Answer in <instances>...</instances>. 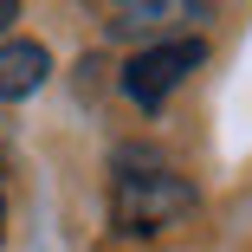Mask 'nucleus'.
I'll return each mask as SVG.
<instances>
[{
	"mask_svg": "<svg viewBox=\"0 0 252 252\" xmlns=\"http://www.w3.org/2000/svg\"><path fill=\"white\" fill-rule=\"evenodd\" d=\"M194 214H200V194H194V181L175 175V168L117 175V188H110V220H117V233H129V239H156V233H168V226H181V220H194Z\"/></svg>",
	"mask_w": 252,
	"mask_h": 252,
	"instance_id": "nucleus-1",
	"label": "nucleus"
},
{
	"mask_svg": "<svg viewBox=\"0 0 252 252\" xmlns=\"http://www.w3.org/2000/svg\"><path fill=\"white\" fill-rule=\"evenodd\" d=\"M207 45L200 39H162V45H142V52L123 65V97H136L142 110H162L168 97L200 71Z\"/></svg>",
	"mask_w": 252,
	"mask_h": 252,
	"instance_id": "nucleus-2",
	"label": "nucleus"
},
{
	"mask_svg": "<svg viewBox=\"0 0 252 252\" xmlns=\"http://www.w3.org/2000/svg\"><path fill=\"white\" fill-rule=\"evenodd\" d=\"M52 78V52L39 39H7L0 45V104H20Z\"/></svg>",
	"mask_w": 252,
	"mask_h": 252,
	"instance_id": "nucleus-3",
	"label": "nucleus"
},
{
	"mask_svg": "<svg viewBox=\"0 0 252 252\" xmlns=\"http://www.w3.org/2000/svg\"><path fill=\"white\" fill-rule=\"evenodd\" d=\"M181 20H207V7H188V0H123L110 7V32L117 39H136V32H168Z\"/></svg>",
	"mask_w": 252,
	"mask_h": 252,
	"instance_id": "nucleus-4",
	"label": "nucleus"
},
{
	"mask_svg": "<svg viewBox=\"0 0 252 252\" xmlns=\"http://www.w3.org/2000/svg\"><path fill=\"white\" fill-rule=\"evenodd\" d=\"M13 20H20V7H13V0H0V32H7Z\"/></svg>",
	"mask_w": 252,
	"mask_h": 252,
	"instance_id": "nucleus-5",
	"label": "nucleus"
},
{
	"mask_svg": "<svg viewBox=\"0 0 252 252\" xmlns=\"http://www.w3.org/2000/svg\"><path fill=\"white\" fill-rule=\"evenodd\" d=\"M0 239H7V207H0Z\"/></svg>",
	"mask_w": 252,
	"mask_h": 252,
	"instance_id": "nucleus-6",
	"label": "nucleus"
}]
</instances>
